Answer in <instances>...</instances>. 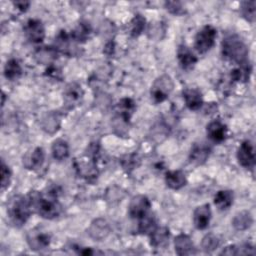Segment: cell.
Segmentation results:
<instances>
[{"label": "cell", "mask_w": 256, "mask_h": 256, "mask_svg": "<svg viewBox=\"0 0 256 256\" xmlns=\"http://www.w3.org/2000/svg\"><path fill=\"white\" fill-rule=\"evenodd\" d=\"M27 242L32 250L41 251L50 245L51 236L48 232L43 231L40 228H35L28 232Z\"/></svg>", "instance_id": "8992f818"}, {"label": "cell", "mask_w": 256, "mask_h": 256, "mask_svg": "<svg viewBox=\"0 0 256 256\" xmlns=\"http://www.w3.org/2000/svg\"><path fill=\"white\" fill-rule=\"evenodd\" d=\"M165 181L167 186L173 190H180L187 184V179L182 171H169L166 173Z\"/></svg>", "instance_id": "d6986e66"}, {"label": "cell", "mask_w": 256, "mask_h": 256, "mask_svg": "<svg viewBox=\"0 0 256 256\" xmlns=\"http://www.w3.org/2000/svg\"><path fill=\"white\" fill-rule=\"evenodd\" d=\"M11 170L10 168L4 163V161H2L1 164V188L2 190H5L9 187L10 182H11Z\"/></svg>", "instance_id": "d590c367"}, {"label": "cell", "mask_w": 256, "mask_h": 256, "mask_svg": "<svg viewBox=\"0 0 256 256\" xmlns=\"http://www.w3.org/2000/svg\"><path fill=\"white\" fill-rule=\"evenodd\" d=\"M212 212L209 204H204L197 207L193 214L194 225L199 230H204L209 226Z\"/></svg>", "instance_id": "7c38bea8"}, {"label": "cell", "mask_w": 256, "mask_h": 256, "mask_svg": "<svg viewBox=\"0 0 256 256\" xmlns=\"http://www.w3.org/2000/svg\"><path fill=\"white\" fill-rule=\"evenodd\" d=\"M241 13L243 17L253 23L256 15V2L255 1H243L241 3Z\"/></svg>", "instance_id": "4dcf8cb0"}, {"label": "cell", "mask_w": 256, "mask_h": 256, "mask_svg": "<svg viewBox=\"0 0 256 256\" xmlns=\"http://www.w3.org/2000/svg\"><path fill=\"white\" fill-rule=\"evenodd\" d=\"M56 41H55V48L58 50V51H60V52H62V53H64V54H67V55H72V54H74V52H73V48H71V41L73 40V39H71L70 37H69V35L65 32V31H61L58 35H57V37H56V39H55Z\"/></svg>", "instance_id": "484cf974"}, {"label": "cell", "mask_w": 256, "mask_h": 256, "mask_svg": "<svg viewBox=\"0 0 256 256\" xmlns=\"http://www.w3.org/2000/svg\"><path fill=\"white\" fill-rule=\"evenodd\" d=\"M183 98L186 106L193 111L199 110L203 105V97L201 92L195 88H187L183 91Z\"/></svg>", "instance_id": "2e32d148"}, {"label": "cell", "mask_w": 256, "mask_h": 256, "mask_svg": "<svg viewBox=\"0 0 256 256\" xmlns=\"http://www.w3.org/2000/svg\"><path fill=\"white\" fill-rule=\"evenodd\" d=\"M111 232L109 223L102 218L94 220L88 228L89 236L95 241H103L108 237Z\"/></svg>", "instance_id": "8fae6325"}, {"label": "cell", "mask_w": 256, "mask_h": 256, "mask_svg": "<svg viewBox=\"0 0 256 256\" xmlns=\"http://www.w3.org/2000/svg\"><path fill=\"white\" fill-rule=\"evenodd\" d=\"M255 251L253 246L250 244H243L239 247H237V255H254Z\"/></svg>", "instance_id": "f35d334b"}, {"label": "cell", "mask_w": 256, "mask_h": 256, "mask_svg": "<svg viewBox=\"0 0 256 256\" xmlns=\"http://www.w3.org/2000/svg\"><path fill=\"white\" fill-rule=\"evenodd\" d=\"M170 233L166 227H157L150 234V244L155 248L165 247L169 241Z\"/></svg>", "instance_id": "ffe728a7"}, {"label": "cell", "mask_w": 256, "mask_h": 256, "mask_svg": "<svg viewBox=\"0 0 256 256\" xmlns=\"http://www.w3.org/2000/svg\"><path fill=\"white\" fill-rule=\"evenodd\" d=\"M137 157L135 155H126L123 159H122V165L124 167V169L130 171L132 169H134L137 166Z\"/></svg>", "instance_id": "74e56055"}, {"label": "cell", "mask_w": 256, "mask_h": 256, "mask_svg": "<svg viewBox=\"0 0 256 256\" xmlns=\"http://www.w3.org/2000/svg\"><path fill=\"white\" fill-rule=\"evenodd\" d=\"M237 159L244 168H253L255 165V152L253 144L250 141H244L237 152Z\"/></svg>", "instance_id": "30bf717a"}, {"label": "cell", "mask_w": 256, "mask_h": 256, "mask_svg": "<svg viewBox=\"0 0 256 256\" xmlns=\"http://www.w3.org/2000/svg\"><path fill=\"white\" fill-rule=\"evenodd\" d=\"M201 245H202V249L205 252L210 253L218 248V246L220 245V240H219L218 236L210 233L203 238Z\"/></svg>", "instance_id": "836d02e7"}, {"label": "cell", "mask_w": 256, "mask_h": 256, "mask_svg": "<svg viewBox=\"0 0 256 256\" xmlns=\"http://www.w3.org/2000/svg\"><path fill=\"white\" fill-rule=\"evenodd\" d=\"M217 31L214 27L207 25L204 26L195 37V49L200 53L204 54L211 50L215 45Z\"/></svg>", "instance_id": "5b68a950"}, {"label": "cell", "mask_w": 256, "mask_h": 256, "mask_svg": "<svg viewBox=\"0 0 256 256\" xmlns=\"http://www.w3.org/2000/svg\"><path fill=\"white\" fill-rule=\"evenodd\" d=\"M151 207L149 199L144 195H137L132 198L129 205V215L134 219H141L148 214Z\"/></svg>", "instance_id": "ba28073f"}, {"label": "cell", "mask_w": 256, "mask_h": 256, "mask_svg": "<svg viewBox=\"0 0 256 256\" xmlns=\"http://www.w3.org/2000/svg\"><path fill=\"white\" fill-rule=\"evenodd\" d=\"M174 246H175L176 253L180 256L192 255V254H195L196 252L191 238L185 234H180L175 238Z\"/></svg>", "instance_id": "9a60e30c"}, {"label": "cell", "mask_w": 256, "mask_h": 256, "mask_svg": "<svg viewBox=\"0 0 256 256\" xmlns=\"http://www.w3.org/2000/svg\"><path fill=\"white\" fill-rule=\"evenodd\" d=\"M47 72H48V75L50 77H53V78H56V79H59V80L62 79V73H61L60 70H58V68L50 66V68L47 70Z\"/></svg>", "instance_id": "ab89813d"}, {"label": "cell", "mask_w": 256, "mask_h": 256, "mask_svg": "<svg viewBox=\"0 0 256 256\" xmlns=\"http://www.w3.org/2000/svg\"><path fill=\"white\" fill-rule=\"evenodd\" d=\"M76 169L78 170L79 174L86 179L95 178L97 176V169L95 167V163L93 162V160H89L86 158L77 161Z\"/></svg>", "instance_id": "cb8c5ba5"}, {"label": "cell", "mask_w": 256, "mask_h": 256, "mask_svg": "<svg viewBox=\"0 0 256 256\" xmlns=\"http://www.w3.org/2000/svg\"><path fill=\"white\" fill-rule=\"evenodd\" d=\"M177 57H178L180 66L185 70H189L193 68V66L197 63V57L190 50V48L185 45L179 46L177 51Z\"/></svg>", "instance_id": "ac0fdd59"}, {"label": "cell", "mask_w": 256, "mask_h": 256, "mask_svg": "<svg viewBox=\"0 0 256 256\" xmlns=\"http://www.w3.org/2000/svg\"><path fill=\"white\" fill-rule=\"evenodd\" d=\"M32 212L28 198L17 195L9 200L7 213L13 224L16 226L24 225L29 219Z\"/></svg>", "instance_id": "3957f363"}, {"label": "cell", "mask_w": 256, "mask_h": 256, "mask_svg": "<svg viewBox=\"0 0 256 256\" xmlns=\"http://www.w3.org/2000/svg\"><path fill=\"white\" fill-rule=\"evenodd\" d=\"M83 89L81 85L78 83H70L66 86L65 91L63 93V98L66 106L69 108H74L75 106L79 105L83 99Z\"/></svg>", "instance_id": "9c48e42d"}, {"label": "cell", "mask_w": 256, "mask_h": 256, "mask_svg": "<svg viewBox=\"0 0 256 256\" xmlns=\"http://www.w3.org/2000/svg\"><path fill=\"white\" fill-rule=\"evenodd\" d=\"M91 33V28L87 23H79V25L75 28L71 33V38L76 42H85L88 40Z\"/></svg>", "instance_id": "f546056e"}, {"label": "cell", "mask_w": 256, "mask_h": 256, "mask_svg": "<svg viewBox=\"0 0 256 256\" xmlns=\"http://www.w3.org/2000/svg\"><path fill=\"white\" fill-rule=\"evenodd\" d=\"M26 38L35 44L41 43L45 38V28L43 23L37 19H30L24 26Z\"/></svg>", "instance_id": "52a82bcc"}, {"label": "cell", "mask_w": 256, "mask_h": 256, "mask_svg": "<svg viewBox=\"0 0 256 256\" xmlns=\"http://www.w3.org/2000/svg\"><path fill=\"white\" fill-rule=\"evenodd\" d=\"M5 77L10 81L17 80L22 75V68L19 62L15 59H11L7 61L4 69Z\"/></svg>", "instance_id": "f1b7e54d"}, {"label": "cell", "mask_w": 256, "mask_h": 256, "mask_svg": "<svg viewBox=\"0 0 256 256\" xmlns=\"http://www.w3.org/2000/svg\"><path fill=\"white\" fill-rule=\"evenodd\" d=\"M221 254H224V255H237V246H235V245L228 246V247H226L221 252Z\"/></svg>", "instance_id": "b9f144b4"}, {"label": "cell", "mask_w": 256, "mask_h": 256, "mask_svg": "<svg viewBox=\"0 0 256 256\" xmlns=\"http://www.w3.org/2000/svg\"><path fill=\"white\" fill-rule=\"evenodd\" d=\"M14 5L21 12H26L28 10V8L30 7V2L29 1H16V2H14Z\"/></svg>", "instance_id": "60d3db41"}, {"label": "cell", "mask_w": 256, "mask_h": 256, "mask_svg": "<svg viewBox=\"0 0 256 256\" xmlns=\"http://www.w3.org/2000/svg\"><path fill=\"white\" fill-rule=\"evenodd\" d=\"M117 110H118L119 116L129 121L132 114L135 111V103L130 98H124L120 100L119 103L117 104Z\"/></svg>", "instance_id": "83f0119b"}, {"label": "cell", "mask_w": 256, "mask_h": 256, "mask_svg": "<svg viewBox=\"0 0 256 256\" xmlns=\"http://www.w3.org/2000/svg\"><path fill=\"white\" fill-rule=\"evenodd\" d=\"M173 88L174 82L169 75L164 74L158 77L151 88V96L154 102L162 103L167 100L170 93L173 91Z\"/></svg>", "instance_id": "277c9868"}, {"label": "cell", "mask_w": 256, "mask_h": 256, "mask_svg": "<svg viewBox=\"0 0 256 256\" xmlns=\"http://www.w3.org/2000/svg\"><path fill=\"white\" fill-rule=\"evenodd\" d=\"M157 228L155 218L149 214L145 215L140 219V224H139V231L141 233L145 234H151L155 229Z\"/></svg>", "instance_id": "d6a6232c"}, {"label": "cell", "mask_w": 256, "mask_h": 256, "mask_svg": "<svg viewBox=\"0 0 256 256\" xmlns=\"http://www.w3.org/2000/svg\"><path fill=\"white\" fill-rule=\"evenodd\" d=\"M253 224V216L249 211H241L235 215L232 221L233 227L237 231H245Z\"/></svg>", "instance_id": "7402d4cb"}, {"label": "cell", "mask_w": 256, "mask_h": 256, "mask_svg": "<svg viewBox=\"0 0 256 256\" xmlns=\"http://www.w3.org/2000/svg\"><path fill=\"white\" fill-rule=\"evenodd\" d=\"M45 161V152L42 148L38 147L30 154H27L23 158V164L27 169L39 170Z\"/></svg>", "instance_id": "4fadbf2b"}, {"label": "cell", "mask_w": 256, "mask_h": 256, "mask_svg": "<svg viewBox=\"0 0 256 256\" xmlns=\"http://www.w3.org/2000/svg\"><path fill=\"white\" fill-rule=\"evenodd\" d=\"M208 137L217 143H221L226 139L227 127L219 120H214L207 125Z\"/></svg>", "instance_id": "5bb4252c"}, {"label": "cell", "mask_w": 256, "mask_h": 256, "mask_svg": "<svg viewBox=\"0 0 256 256\" xmlns=\"http://www.w3.org/2000/svg\"><path fill=\"white\" fill-rule=\"evenodd\" d=\"M130 34L132 37H138L145 29L146 20L142 15H136L130 23Z\"/></svg>", "instance_id": "1f68e13d"}, {"label": "cell", "mask_w": 256, "mask_h": 256, "mask_svg": "<svg viewBox=\"0 0 256 256\" xmlns=\"http://www.w3.org/2000/svg\"><path fill=\"white\" fill-rule=\"evenodd\" d=\"M42 129L48 134H55L61 126V117L57 112L46 113L41 121Z\"/></svg>", "instance_id": "e0dca14e"}, {"label": "cell", "mask_w": 256, "mask_h": 256, "mask_svg": "<svg viewBox=\"0 0 256 256\" xmlns=\"http://www.w3.org/2000/svg\"><path fill=\"white\" fill-rule=\"evenodd\" d=\"M53 157L58 161H63L69 156V146L68 143L63 139H57L52 145Z\"/></svg>", "instance_id": "4316f807"}, {"label": "cell", "mask_w": 256, "mask_h": 256, "mask_svg": "<svg viewBox=\"0 0 256 256\" xmlns=\"http://www.w3.org/2000/svg\"><path fill=\"white\" fill-rule=\"evenodd\" d=\"M49 197L50 198H45L40 192L31 191L27 198L32 210L45 219H54L60 216L62 207L56 200L57 198Z\"/></svg>", "instance_id": "6da1fadb"}, {"label": "cell", "mask_w": 256, "mask_h": 256, "mask_svg": "<svg viewBox=\"0 0 256 256\" xmlns=\"http://www.w3.org/2000/svg\"><path fill=\"white\" fill-rule=\"evenodd\" d=\"M209 155H210V148L207 145L203 143L196 144L191 150L190 161L197 165H201L206 162Z\"/></svg>", "instance_id": "603a6c76"}, {"label": "cell", "mask_w": 256, "mask_h": 256, "mask_svg": "<svg viewBox=\"0 0 256 256\" xmlns=\"http://www.w3.org/2000/svg\"><path fill=\"white\" fill-rule=\"evenodd\" d=\"M58 55V50L54 47H42L35 53V59L39 64L51 65Z\"/></svg>", "instance_id": "44dd1931"}, {"label": "cell", "mask_w": 256, "mask_h": 256, "mask_svg": "<svg viewBox=\"0 0 256 256\" xmlns=\"http://www.w3.org/2000/svg\"><path fill=\"white\" fill-rule=\"evenodd\" d=\"M248 48L238 35H228L222 41V55L225 59L244 64L248 56Z\"/></svg>", "instance_id": "7a4b0ae2"}, {"label": "cell", "mask_w": 256, "mask_h": 256, "mask_svg": "<svg viewBox=\"0 0 256 256\" xmlns=\"http://www.w3.org/2000/svg\"><path fill=\"white\" fill-rule=\"evenodd\" d=\"M166 9L174 15H181L184 13V9L181 2L178 1H168L165 3Z\"/></svg>", "instance_id": "8d00e7d4"}, {"label": "cell", "mask_w": 256, "mask_h": 256, "mask_svg": "<svg viewBox=\"0 0 256 256\" xmlns=\"http://www.w3.org/2000/svg\"><path fill=\"white\" fill-rule=\"evenodd\" d=\"M234 200V194L230 190H221L214 197V204L219 210H228Z\"/></svg>", "instance_id": "d4e9b609"}, {"label": "cell", "mask_w": 256, "mask_h": 256, "mask_svg": "<svg viewBox=\"0 0 256 256\" xmlns=\"http://www.w3.org/2000/svg\"><path fill=\"white\" fill-rule=\"evenodd\" d=\"M164 34H165V29L161 22H155L150 24L148 29L149 38L155 39V40H161Z\"/></svg>", "instance_id": "e575fe53"}]
</instances>
